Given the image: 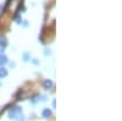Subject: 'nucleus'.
I'll return each mask as SVG.
<instances>
[{"instance_id": "1", "label": "nucleus", "mask_w": 122, "mask_h": 121, "mask_svg": "<svg viewBox=\"0 0 122 121\" xmlns=\"http://www.w3.org/2000/svg\"><path fill=\"white\" fill-rule=\"evenodd\" d=\"M6 44H7V42H6L5 38H1V39H0V50H1V52H3V49L6 47Z\"/></svg>"}, {"instance_id": "2", "label": "nucleus", "mask_w": 122, "mask_h": 121, "mask_svg": "<svg viewBox=\"0 0 122 121\" xmlns=\"http://www.w3.org/2000/svg\"><path fill=\"white\" fill-rule=\"evenodd\" d=\"M43 86H44L45 88H50V87L53 86L51 79H46V81H44V82H43Z\"/></svg>"}, {"instance_id": "3", "label": "nucleus", "mask_w": 122, "mask_h": 121, "mask_svg": "<svg viewBox=\"0 0 122 121\" xmlns=\"http://www.w3.org/2000/svg\"><path fill=\"white\" fill-rule=\"evenodd\" d=\"M44 117H49V116H51V110L50 109H45L44 111H43V114H42Z\"/></svg>"}, {"instance_id": "4", "label": "nucleus", "mask_w": 122, "mask_h": 121, "mask_svg": "<svg viewBox=\"0 0 122 121\" xmlns=\"http://www.w3.org/2000/svg\"><path fill=\"white\" fill-rule=\"evenodd\" d=\"M5 63H7L6 56L5 55H0V64H5Z\"/></svg>"}, {"instance_id": "5", "label": "nucleus", "mask_w": 122, "mask_h": 121, "mask_svg": "<svg viewBox=\"0 0 122 121\" xmlns=\"http://www.w3.org/2000/svg\"><path fill=\"white\" fill-rule=\"evenodd\" d=\"M7 75V71L5 68H0V77H5Z\"/></svg>"}]
</instances>
